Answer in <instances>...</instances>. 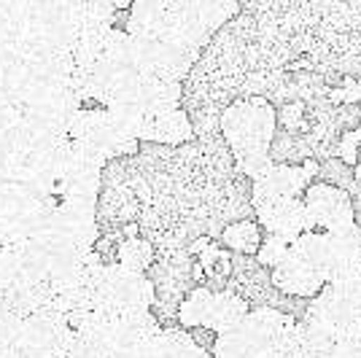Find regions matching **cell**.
I'll use <instances>...</instances> for the list:
<instances>
[{
	"mask_svg": "<svg viewBox=\"0 0 361 358\" xmlns=\"http://www.w3.org/2000/svg\"><path fill=\"white\" fill-rule=\"evenodd\" d=\"M272 283L281 294H286L291 299H307V302L316 299L324 291V285H326L316 272L302 267L300 261L291 259V256L272 269Z\"/></svg>",
	"mask_w": 361,
	"mask_h": 358,
	"instance_id": "obj_5",
	"label": "cell"
},
{
	"mask_svg": "<svg viewBox=\"0 0 361 358\" xmlns=\"http://www.w3.org/2000/svg\"><path fill=\"white\" fill-rule=\"evenodd\" d=\"M219 242L224 245L229 254L235 256H254L262 251L264 242V229L259 226L256 218H245V221H235L221 232Z\"/></svg>",
	"mask_w": 361,
	"mask_h": 358,
	"instance_id": "obj_7",
	"label": "cell"
},
{
	"mask_svg": "<svg viewBox=\"0 0 361 358\" xmlns=\"http://www.w3.org/2000/svg\"><path fill=\"white\" fill-rule=\"evenodd\" d=\"M359 146H361V130L343 135L337 156H340V159H343V162H345L348 167H356V164H359Z\"/></svg>",
	"mask_w": 361,
	"mask_h": 358,
	"instance_id": "obj_13",
	"label": "cell"
},
{
	"mask_svg": "<svg viewBox=\"0 0 361 358\" xmlns=\"http://www.w3.org/2000/svg\"><path fill=\"white\" fill-rule=\"evenodd\" d=\"M189 331V337H192V342L200 347V350H205V353H213L216 350V342H219V334L208 326H197V328H186Z\"/></svg>",
	"mask_w": 361,
	"mask_h": 358,
	"instance_id": "obj_15",
	"label": "cell"
},
{
	"mask_svg": "<svg viewBox=\"0 0 361 358\" xmlns=\"http://www.w3.org/2000/svg\"><path fill=\"white\" fill-rule=\"evenodd\" d=\"M353 175H356V183H361V159H359V164L353 167Z\"/></svg>",
	"mask_w": 361,
	"mask_h": 358,
	"instance_id": "obj_17",
	"label": "cell"
},
{
	"mask_svg": "<svg viewBox=\"0 0 361 358\" xmlns=\"http://www.w3.org/2000/svg\"><path fill=\"white\" fill-rule=\"evenodd\" d=\"M318 180V162H307L302 167H283V164H272L267 175L254 180V197L251 202L264 205L275 199H302L305 192Z\"/></svg>",
	"mask_w": 361,
	"mask_h": 358,
	"instance_id": "obj_2",
	"label": "cell"
},
{
	"mask_svg": "<svg viewBox=\"0 0 361 358\" xmlns=\"http://www.w3.org/2000/svg\"><path fill=\"white\" fill-rule=\"evenodd\" d=\"M329 240V283H340L361 272V226L350 224L326 235Z\"/></svg>",
	"mask_w": 361,
	"mask_h": 358,
	"instance_id": "obj_4",
	"label": "cell"
},
{
	"mask_svg": "<svg viewBox=\"0 0 361 358\" xmlns=\"http://www.w3.org/2000/svg\"><path fill=\"white\" fill-rule=\"evenodd\" d=\"M305 210H307V224L310 232H321L329 235L334 229L356 224V213H353V199L343 189H334L326 183H313L305 197Z\"/></svg>",
	"mask_w": 361,
	"mask_h": 358,
	"instance_id": "obj_1",
	"label": "cell"
},
{
	"mask_svg": "<svg viewBox=\"0 0 361 358\" xmlns=\"http://www.w3.org/2000/svg\"><path fill=\"white\" fill-rule=\"evenodd\" d=\"M288 256H291V242L283 237H272V235H267L264 242H262V251L256 254V261H259L264 269H270L272 272L281 261H286Z\"/></svg>",
	"mask_w": 361,
	"mask_h": 358,
	"instance_id": "obj_11",
	"label": "cell"
},
{
	"mask_svg": "<svg viewBox=\"0 0 361 358\" xmlns=\"http://www.w3.org/2000/svg\"><path fill=\"white\" fill-rule=\"evenodd\" d=\"M334 358H361V331H350L337 337Z\"/></svg>",
	"mask_w": 361,
	"mask_h": 358,
	"instance_id": "obj_14",
	"label": "cell"
},
{
	"mask_svg": "<svg viewBox=\"0 0 361 358\" xmlns=\"http://www.w3.org/2000/svg\"><path fill=\"white\" fill-rule=\"evenodd\" d=\"M213 291H208L205 285H197L189 297L180 302L178 310V326L180 328H197V326H208V318H211L213 307Z\"/></svg>",
	"mask_w": 361,
	"mask_h": 358,
	"instance_id": "obj_8",
	"label": "cell"
},
{
	"mask_svg": "<svg viewBox=\"0 0 361 358\" xmlns=\"http://www.w3.org/2000/svg\"><path fill=\"white\" fill-rule=\"evenodd\" d=\"M353 199V213H356V224L361 226V183H353V189L348 192Z\"/></svg>",
	"mask_w": 361,
	"mask_h": 358,
	"instance_id": "obj_16",
	"label": "cell"
},
{
	"mask_svg": "<svg viewBox=\"0 0 361 358\" xmlns=\"http://www.w3.org/2000/svg\"><path fill=\"white\" fill-rule=\"evenodd\" d=\"M157 261V248L146 237H124L119 248V267L146 275Z\"/></svg>",
	"mask_w": 361,
	"mask_h": 358,
	"instance_id": "obj_9",
	"label": "cell"
},
{
	"mask_svg": "<svg viewBox=\"0 0 361 358\" xmlns=\"http://www.w3.org/2000/svg\"><path fill=\"white\" fill-rule=\"evenodd\" d=\"M256 221L259 226L272 235V237H283L288 242H294L297 237H302L305 232H310L307 224V210L302 199H275V202H264L256 205Z\"/></svg>",
	"mask_w": 361,
	"mask_h": 358,
	"instance_id": "obj_3",
	"label": "cell"
},
{
	"mask_svg": "<svg viewBox=\"0 0 361 358\" xmlns=\"http://www.w3.org/2000/svg\"><path fill=\"white\" fill-rule=\"evenodd\" d=\"M318 183H326V186H334V189L350 192L353 183H356V175H353V167H348L340 156H331V159L318 162Z\"/></svg>",
	"mask_w": 361,
	"mask_h": 358,
	"instance_id": "obj_10",
	"label": "cell"
},
{
	"mask_svg": "<svg viewBox=\"0 0 361 358\" xmlns=\"http://www.w3.org/2000/svg\"><path fill=\"white\" fill-rule=\"evenodd\" d=\"M291 259H297L302 267L316 272L324 283H329V240L321 232H305L302 237L291 242Z\"/></svg>",
	"mask_w": 361,
	"mask_h": 358,
	"instance_id": "obj_6",
	"label": "cell"
},
{
	"mask_svg": "<svg viewBox=\"0 0 361 358\" xmlns=\"http://www.w3.org/2000/svg\"><path fill=\"white\" fill-rule=\"evenodd\" d=\"M334 124L343 135L361 130V105L343 103L334 108Z\"/></svg>",
	"mask_w": 361,
	"mask_h": 358,
	"instance_id": "obj_12",
	"label": "cell"
}]
</instances>
